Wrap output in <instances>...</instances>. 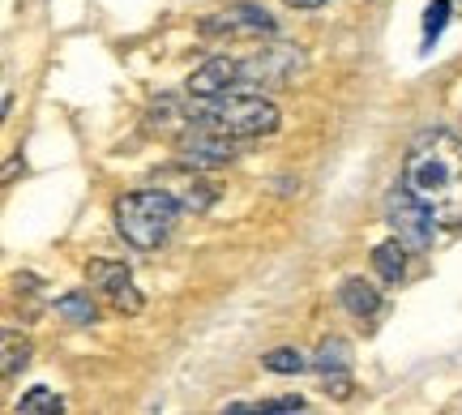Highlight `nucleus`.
I'll return each instance as SVG.
<instances>
[{"label": "nucleus", "instance_id": "1", "mask_svg": "<svg viewBox=\"0 0 462 415\" xmlns=\"http://www.w3.org/2000/svg\"><path fill=\"white\" fill-rule=\"evenodd\" d=\"M402 184L429 206L441 227H462V134L429 129L407 154Z\"/></svg>", "mask_w": 462, "mask_h": 415}, {"label": "nucleus", "instance_id": "2", "mask_svg": "<svg viewBox=\"0 0 462 415\" xmlns=\"http://www.w3.org/2000/svg\"><path fill=\"white\" fill-rule=\"evenodd\" d=\"M189 116L206 120L210 129L236 137V142H253V137H270L279 129V107L262 95H253L245 86L236 90H223V95H189Z\"/></svg>", "mask_w": 462, "mask_h": 415}, {"label": "nucleus", "instance_id": "3", "mask_svg": "<svg viewBox=\"0 0 462 415\" xmlns=\"http://www.w3.org/2000/svg\"><path fill=\"white\" fill-rule=\"evenodd\" d=\"M180 210L184 206L176 201V193H167L163 184L159 189H137V193H125L116 201V232H120L125 244L150 253L159 244H167Z\"/></svg>", "mask_w": 462, "mask_h": 415}, {"label": "nucleus", "instance_id": "4", "mask_svg": "<svg viewBox=\"0 0 462 415\" xmlns=\"http://www.w3.org/2000/svg\"><path fill=\"white\" fill-rule=\"evenodd\" d=\"M171 150H176V163L184 171H218V167H227L236 159V137L218 134L206 120L189 116V124L176 129V137H171Z\"/></svg>", "mask_w": 462, "mask_h": 415}, {"label": "nucleus", "instance_id": "5", "mask_svg": "<svg viewBox=\"0 0 462 415\" xmlns=\"http://www.w3.org/2000/svg\"><path fill=\"white\" fill-rule=\"evenodd\" d=\"M385 218H390V227H394V235L407 244L411 253H424L432 249V240H437V218H432V210L424 206V201L415 198L407 184H398V189H390V198H385Z\"/></svg>", "mask_w": 462, "mask_h": 415}, {"label": "nucleus", "instance_id": "6", "mask_svg": "<svg viewBox=\"0 0 462 415\" xmlns=\"http://www.w3.org/2000/svg\"><path fill=\"white\" fill-rule=\"evenodd\" d=\"M304 65V51L274 43V48L257 51V56H240V86L245 90H270V86L291 82Z\"/></svg>", "mask_w": 462, "mask_h": 415}, {"label": "nucleus", "instance_id": "7", "mask_svg": "<svg viewBox=\"0 0 462 415\" xmlns=\"http://www.w3.org/2000/svg\"><path fill=\"white\" fill-rule=\"evenodd\" d=\"M86 279L95 282V291L103 300H112L116 313H142L146 309V296L133 287V274L129 266H120V262H107V257H95V262H86Z\"/></svg>", "mask_w": 462, "mask_h": 415}, {"label": "nucleus", "instance_id": "8", "mask_svg": "<svg viewBox=\"0 0 462 415\" xmlns=\"http://www.w3.org/2000/svg\"><path fill=\"white\" fill-rule=\"evenodd\" d=\"M201 34H210V39H218V34H227V39H270L274 34V17L265 14L262 5H231V9H223V14L206 17L201 22Z\"/></svg>", "mask_w": 462, "mask_h": 415}, {"label": "nucleus", "instance_id": "9", "mask_svg": "<svg viewBox=\"0 0 462 415\" xmlns=\"http://www.w3.org/2000/svg\"><path fill=\"white\" fill-rule=\"evenodd\" d=\"M240 86V60L236 56H215V60H206V65L189 78V95H223V90H236Z\"/></svg>", "mask_w": 462, "mask_h": 415}, {"label": "nucleus", "instance_id": "10", "mask_svg": "<svg viewBox=\"0 0 462 415\" xmlns=\"http://www.w3.org/2000/svg\"><path fill=\"white\" fill-rule=\"evenodd\" d=\"M338 300H343V309L351 317H377L381 313V291L373 287V282H364V279H346L343 287H338Z\"/></svg>", "mask_w": 462, "mask_h": 415}, {"label": "nucleus", "instance_id": "11", "mask_svg": "<svg viewBox=\"0 0 462 415\" xmlns=\"http://www.w3.org/2000/svg\"><path fill=\"white\" fill-rule=\"evenodd\" d=\"M407 244L398 240V235H390V240H381L377 249H373V270H377L385 282H402L407 279Z\"/></svg>", "mask_w": 462, "mask_h": 415}, {"label": "nucleus", "instance_id": "12", "mask_svg": "<svg viewBox=\"0 0 462 415\" xmlns=\"http://www.w3.org/2000/svg\"><path fill=\"white\" fill-rule=\"evenodd\" d=\"M17 411L22 415H60L65 411V399H60L56 390H48V385H34V390H26V394L17 399Z\"/></svg>", "mask_w": 462, "mask_h": 415}, {"label": "nucleus", "instance_id": "13", "mask_svg": "<svg viewBox=\"0 0 462 415\" xmlns=\"http://www.w3.org/2000/svg\"><path fill=\"white\" fill-rule=\"evenodd\" d=\"M167 193H176V201H180L184 210H210V206H215L218 201V193L215 189H210V184H201V180H184L180 189H167Z\"/></svg>", "mask_w": 462, "mask_h": 415}, {"label": "nucleus", "instance_id": "14", "mask_svg": "<svg viewBox=\"0 0 462 415\" xmlns=\"http://www.w3.org/2000/svg\"><path fill=\"white\" fill-rule=\"evenodd\" d=\"M309 402L300 394H282V399H270V402H231L227 411L240 415V411H262V415H291V411H304Z\"/></svg>", "mask_w": 462, "mask_h": 415}, {"label": "nucleus", "instance_id": "15", "mask_svg": "<svg viewBox=\"0 0 462 415\" xmlns=\"http://www.w3.org/2000/svg\"><path fill=\"white\" fill-rule=\"evenodd\" d=\"M56 313L65 317V321H73V326H90L95 317H99V309H95V300L82 296V291H73V296L56 300Z\"/></svg>", "mask_w": 462, "mask_h": 415}, {"label": "nucleus", "instance_id": "16", "mask_svg": "<svg viewBox=\"0 0 462 415\" xmlns=\"http://www.w3.org/2000/svg\"><path fill=\"white\" fill-rule=\"evenodd\" d=\"M346 364H351V351H346L343 338H334V343H321V351H317V373H346Z\"/></svg>", "mask_w": 462, "mask_h": 415}, {"label": "nucleus", "instance_id": "17", "mask_svg": "<svg viewBox=\"0 0 462 415\" xmlns=\"http://www.w3.org/2000/svg\"><path fill=\"white\" fill-rule=\"evenodd\" d=\"M262 364L270 373H279V377H296V373H304V355L296 347H274V351H265Z\"/></svg>", "mask_w": 462, "mask_h": 415}, {"label": "nucleus", "instance_id": "18", "mask_svg": "<svg viewBox=\"0 0 462 415\" xmlns=\"http://www.w3.org/2000/svg\"><path fill=\"white\" fill-rule=\"evenodd\" d=\"M446 22H449V0H432L429 5V14H424V51L441 39V31H446Z\"/></svg>", "mask_w": 462, "mask_h": 415}, {"label": "nucleus", "instance_id": "19", "mask_svg": "<svg viewBox=\"0 0 462 415\" xmlns=\"http://www.w3.org/2000/svg\"><path fill=\"white\" fill-rule=\"evenodd\" d=\"M26 360H31V347L17 343V334H5V377H14Z\"/></svg>", "mask_w": 462, "mask_h": 415}, {"label": "nucleus", "instance_id": "20", "mask_svg": "<svg viewBox=\"0 0 462 415\" xmlns=\"http://www.w3.org/2000/svg\"><path fill=\"white\" fill-rule=\"evenodd\" d=\"M291 9H321V5H330V0H287Z\"/></svg>", "mask_w": 462, "mask_h": 415}]
</instances>
